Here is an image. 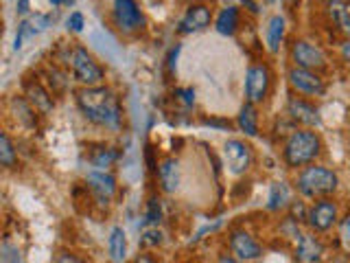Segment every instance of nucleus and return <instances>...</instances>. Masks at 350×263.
I'll list each match as a JSON object with an SVG mask.
<instances>
[{
	"label": "nucleus",
	"mask_w": 350,
	"mask_h": 263,
	"mask_svg": "<svg viewBox=\"0 0 350 263\" xmlns=\"http://www.w3.org/2000/svg\"><path fill=\"white\" fill-rule=\"evenodd\" d=\"M49 3H51L53 7H62V5H72L75 0H49Z\"/></svg>",
	"instance_id": "nucleus-38"
},
{
	"label": "nucleus",
	"mask_w": 350,
	"mask_h": 263,
	"mask_svg": "<svg viewBox=\"0 0 350 263\" xmlns=\"http://www.w3.org/2000/svg\"><path fill=\"white\" fill-rule=\"evenodd\" d=\"M237 125H239V129L243 132L245 136H250V138L258 136V112H256L254 103L245 101V105L241 108V112L237 116Z\"/></svg>",
	"instance_id": "nucleus-22"
},
{
	"label": "nucleus",
	"mask_w": 350,
	"mask_h": 263,
	"mask_svg": "<svg viewBox=\"0 0 350 263\" xmlns=\"http://www.w3.org/2000/svg\"><path fill=\"white\" fill-rule=\"evenodd\" d=\"M25 97L40 114H51L53 112L55 101H53L51 92L40 82H25Z\"/></svg>",
	"instance_id": "nucleus-17"
},
{
	"label": "nucleus",
	"mask_w": 350,
	"mask_h": 263,
	"mask_svg": "<svg viewBox=\"0 0 350 263\" xmlns=\"http://www.w3.org/2000/svg\"><path fill=\"white\" fill-rule=\"evenodd\" d=\"M289 55L293 66H300V68H309V71H322L328 64L324 49L320 44H313L309 40H293Z\"/></svg>",
	"instance_id": "nucleus-7"
},
{
	"label": "nucleus",
	"mask_w": 350,
	"mask_h": 263,
	"mask_svg": "<svg viewBox=\"0 0 350 263\" xmlns=\"http://www.w3.org/2000/svg\"><path fill=\"white\" fill-rule=\"evenodd\" d=\"M140 244H142V246H147V248H156V246H160V244H162V233H160L158 228L145 230V235H142Z\"/></svg>",
	"instance_id": "nucleus-29"
},
{
	"label": "nucleus",
	"mask_w": 350,
	"mask_h": 263,
	"mask_svg": "<svg viewBox=\"0 0 350 263\" xmlns=\"http://www.w3.org/2000/svg\"><path fill=\"white\" fill-rule=\"evenodd\" d=\"M322 138L315 129L302 127L289 134V138L282 145V160L291 169H302L313 164L322 156Z\"/></svg>",
	"instance_id": "nucleus-2"
},
{
	"label": "nucleus",
	"mask_w": 350,
	"mask_h": 263,
	"mask_svg": "<svg viewBox=\"0 0 350 263\" xmlns=\"http://www.w3.org/2000/svg\"><path fill=\"white\" fill-rule=\"evenodd\" d=\"M3 263H22L18 246H11L9 241L3 244Z\"/></svg>",
	"instance_id": "nucleus-30"
},
{
	"label": "nucleus",
	"mask_w": 350,
	"mask_h": 263,
	"mask_svg": "<svg viewBox=\"0 0 350 263\" xmlns=\"http://www.w3.org/2000/svg\"><path fill=\"white\" fill-rule=\"evenodd\" d=\"M342 58L350 64V38H346V40L342 42Z\"/></svg>",
	"instance_id": "nucleus-36"
},
{
	"label": "nucleus",
	"mask_w": 350,
	"mask_h": 263,
	"mask_svg": "<svg viewBox=\"0 0 350 263\" xmlns=\"http://www.w3.org/2000/svg\"><path fill=\"white\" fill-rule=\"evenodd\" d=\"M267 3H280V0H267Z\"/></svg>",
	"instance_id": "nucleus-43"
},
{
	"label": "nucleus",
	"mask_w": 350,
	"mask_h": 263,
	"mask_svg": "<svg viewBox=\"0 0 350 263\" xmlns=\"http://www.w3.org/2000/svg\"><path fill=\"white\" fill-rule=\"evenodd\" d=\"M160 219H162V202H160V197L151 195V197H149V202H147L145 222L156 226V224H160Z\"/></svg>",
	"instance_id": "nucleus-27"
},
{
	"label": "nucleus",
	"mask_w": 350,
	"mask_h": 263,
	"mask_svg": "<svg viewBox=\"0 0 350 263\" xmlns=\"http://www.w3.org/2000/svg\"><path fill=\"white\" fill-rule=\"evenodd\" d=\"M158 178L164 193H175L180 186V162L175 158H164L158 167Z\"/></svg>",
	"instance_id": "nucleus-19"
},
{
	"label": "nucleus",
	"mask_w": 350,
	"mask_h": 263,
	"mask_svg": "<svg viewBox=\"0 0 350 263\" xmlns=\"http://www.w3.org/2000/svg\"><path fill=\"white\" fill-rule=\"evenodd\" d=\"M31 9V0H16V11L18 16H27Z\"/></svg>",
	"instance_id": "nucleus-35"
},
{
	"label": "nucleus",
	"mask_w": 350,
	"mask_h": 263,
	"mask_svg": "<svg viewBox=\"0 0 350 263\" xmlns=\"http://www.w3.org/2000/svg\"><path fill=\"white\" fill-rule=\"evenodd\" d=\"M224 156H226V167L232 175H243L250 171L252 162H254V151L241 138H230L224 145Z\"/></svg>",
	"instance_id": "nucleus-9"
},
{
	"label": "nucleus",
	"mask_w": 350,
	"mask_h": 263,
	"mask_svg": "<svg viewBox=\"0 0 350 263\" xmlns=\"http://www.w3.org/2000/svg\"><path fill=\"white\" fill-rule=\"evenodd\" d=\"M328 18H331V22L342 36L350 38V7L348 5H331L328 7Z\"/></svg>",
	"instance_id": "nucleus-25"
},
{
	"label": "nucleus",
	"mask_w": 350,
	"mask_h": 263,
	"mask_svg": "<svg viewBox=\"0 0 350 263\" xmlns=\"http://www.w3.org/2000/svg\"><path fill=\"white\" fill-rule=\"evenodd\" d=\"M85 27V18L81 11H72V14L66 18V29H68L70 33H81Z\"/></svg>",
	"instance_id": "nucleus-28"
},
{
	"label": "nucleus",
	"mask_w": 350,
	"mask_h": 263,
	"mask_svg": "<svg viewBox=\"0 0 350 263\" xmlns=\"http://www.w3.org/2000/svg\"><path fill=\"white\" fill-rule=\"evenodd\" d=\"M241 25V9L237 5H226L215 18V29L221 36H234Z\"/></svg>",
	"instance_id": "nucleus-20"
},
{
	"label": "nucleus",
	"mask_w": 350,
	"mask_h": 263,
	"mask_svg": "<svg viewBox=\"0 0 350 263\" xmlns=\"http://www.w3.org/2000/svg\"><path fill=\"white\" fill-rule=\"evenodd\" d=\"M326 7H331V5H350V0H324Z\"/></svg>",
	"instance_id": "nucleus-39"
},
{
	"label": "nucleus",
	"mask_w": 350,
	"mask_h": 263,
	"mask_svg": "<svg viewBox=\"0 0 350 263\" xmlns=\"http://www.w3.org/2000/svg\"><path fill=\"white\" fill-rule=\"evenodd\" d=\"M324 255H326V248L322 244V239L317 237L313 230L311 233H300L295 237L293 259L298 263H322Z\"/></svg>",
	"instance_id": "nucleus-13"
},
{
	"label": "nucleus",
	"mask_w": 350,
	"mask_h": 263,
	"mask_svg": "<svg viewBox=\"0 0 350 263\" xmlns=\"http://www.w3.org/2000/svg\"><path fill=\"white\" fill-rule=\"evenodd\" d=\"M55 263H85V261L81 257L72 255V252H59L57 261H55Z\"/></svg>",
	"instance_id": "nucleus-33"
},
{
	"label": "nucleus",
	"mask_w": 350,
	"mask_h": 263,
	"mask_svg": "<svg viewBox=\"0 0 350 263\" xmlns=\"http://www.w3.org/2000/svg\"><path fill=\"white\" fill-rule=\"evenodd\" d=\"M295 186L302 197H309V200H320V197H331L337 186H339V178L333 169L324 167V164H309V167H302L298 171V180H295Z\"/></svg>",
	"instance_id": "nucleus-3"
},
{
	"label": "nucleus",
	"mask_w": 350,
	"mask_h": 263,
	"mask_svg": "<svg viewBox=\"0 0 350 263\" xmlns=\"http://www.w3.org/2000/svg\"><path fill=\"white\" fill-rule=\"evenodd\" d=\"M186 3H189V5H193V3H200V0H186Z\"/></svg>",
	"instance_id": "nucleus-42"
},
{
	"label": "nucleus",
	"mask_w": 350,
	"mask_h": 263,
	"mask_svg": "<svg viewBox=\"0 0 350 263\" xmlns=\"http://www.w3.org/2000/svg\"><path fill=\"white\" fill-rule=\"evenodd\" d=\"M175 95H178V99L184 105H193L195 103V90H193V88H178Z\"/></svg>",
	"instance_id": "nucleus-32"
},
{
	"label": "nucleus",
	"mask_w": 350,
	"mask_h": 263,
	"mask_svg": "<svg viewBox=\"0 0 350 263\" xmlns=\"http://www.w3.org/2000/svg\"><path fill=\"white\" fill-rule=\"evenodd\" d=\"M68 66L75 82H79L83 88L101 86L105 79V68L83 47H72L68 51Z\"/></svg>",
	"instance_id": "nucleus-4"
},
{
	"label": "nucleus",
	"mask_w": 350,
	"mask_h": 263,
	"mask_svg": "<svg viewBox=\"0 0 350 263\" xmlns=\"http://www.w3.org/2000/svg\"><path fill=\"white\" fill-rule=\"evenodd\" d=\"M271 86V71L267 64H254L245 73V101L247 103H262L269 95Z\"/></svg>",
	"instance_id": "nucleus-8"
},
{
	"label": "nucleus",
	"mask_w": 350,
	"mask_h": 263,
	"mask_svg": "<svg viewBox=\"0 0 350 263\" xmlns=\"http://www.w3.org/2000/svg\"><path fill=\"white\" fill-rule=\"evenodd\" d=\"M16 162H18L16 147H14V142H11L7 132H3V134H0V164L11 169V167H16Z\"/></svg>",
	"instance_id": "nucleus-26"
},
{
	"label": "nucleus",
	"mask_w": 350,
	"mask_h": 263,
	"mask_svg": "<svg viewBox=\"0 0 350 263\" xmlns=\"http://www.w3.org/2000/svg\"><path fill=\"white\" fill-rule=\"evenodd\" d=\"M149 5H158V3H162V0H147Z\"/></svg>",
	"instance_id": "nucleus-41"
},
{
	"label": "nucleus",
	"mask_w": 350,
	"mask_h": 263,
	"mask_svg": "<svg viewBox=\"0 0 350 263\" xmlns=\"http://www.w3.org/2000/svg\"><path fill=\"white\" fill-rule=\"evenodd\" d=\"M289 204H291V191L287 182H271L269 197H267V211H282V208Z\"/></svg>",
	"instance_id": "nucleus-24"
},
{
	"label": "nucleus",
	"mask_w": 350,
	"mask_h": 263,
	"mask_svg": "<svg viewBox=\"0 0 350 263\" xmlns=\"http://www.w3.org/2000/svg\"><path fill=\"white\" fill-rule=\"evenodd\" d=\"M339 241H342L344 248L350 252V213L339 222Z\"/></svg>",
	"instance_id": "nucleus-31"
},
{
	"label": "nucleus",
	"mask_w": 350,
	"mask_h": 263,
	"mask_svg": "<svg viewBox=\"0 0 350 263\" xmlns=\"http://www.w3.org/2000/svg\"><path fill=\"white\" fill-rule=\"evenodd\" d=\"M287 79L291 84V88L298 95L304 97H322L326 92V84L317 71H309V68H300V66H291L287 73Z\"/></svg>",
	"instance_id": "nucleus-10"
},
{
	"label": "nucleus",
	"mask_w": 350,
	"mask_h": 263,
	"mask_svg": "<svg viewBox=\"0 0 350 263\" xmlns=\"http://www.w3.org/2000/svg\"><path fill=\"white\" fill-rule=\"evenodd\" d=\"M136 263H156V261H153L149 255H140V257L136 259Z\"/></svg>",
	"instance_id": "nucleus-40"
},
{
	"label": "nucleus",
	"mask_w": 350,
	"mask_h": 263,
	"mask_svg": "<svg viewBox=\"0 0 350 263\" xmlns=\"http://www.w3.org/2000/svg\"><path fill=\"white\" fill-rule=\"evenodd\" d=\"M211 25H213V9L206 3H193L180 18L178 33L180 36H191V33L206 31Z\"/></svg>",
	"instance_id": "nucleus-11"
},
{
	"label": "nucleus",
	"mask_w": 350,
	"mask_h": 263,
	"mask_svg": "<svg viewBox=\"0 0 350 263\" xmlns=\"http://www.w3.org/2000/svg\"><path fill=\"white\" fill-rule=\"evenodd\" d=\"M112 25L123 36H136L145 31L147 16L140 9L138 0H114L112 5Z\"/></svg>",
	"instance_id": "nucleus-5"
},
{
	"label": "nucleus",
	"mask_w": 350,
	"mask_h": 263,
	"mask_svg": "<svg viewBox=\"0 0 350 263\" xmlns=\"http://www.w3.org/2000/svg\"><path fill=\"white\" fill-rule=\"evenodd\" d=\"M287 114L309 129H315L322 125V116H320V110L315 108V103L306 101L304 97H291L289 103H287Z\"/></svg>",
	"instance_id": "nucleus-15"
},
{
	"label": "nucleus",
	"mask_w": 350,
	"mask_h": 263,
	"mask_svg": "<svg viewBox=\"0 0 350 263\" xmlns=\"http://www.w3.org/2000/svg\"><path fill=\"white\" fill-rule=\"evenodd\" d=\"M339 222V206L333 197H320L309 206L306 224L313 233H328Z\"/></svg>",
	"instance_id": "nucleus-6"
},
{
	"label": "nucleus",
	"mask_w": 350,
	"mask_h": 263,
	"mask_svg": "<svg viewBox=\"0 0 350 263\" xmlns=\"http://www.w3.org/2000/svg\"><path fill=\"white\" fill-rule=\"evenodd\" d=\"M217 263H243V261H239L237 257H230V255H221Z\"/></svg>",
	"instance_id": "nucleus-37"
},
{
	"label": "nucleus",
	"mask_w": 350,
	"mask_h": 263,
	"mask_svg": "<svg viewBox=\"0 0 350 263\" xmlns=\"http://www.w3.org/2000/svg\"><path fill=\"white\" fill-rule=\"evenodd\" d=\"M118 158H120V149H116V147H105V145H101V147H96V149H92V153H90V164L94 169H98V171H107L112 164H116L118 162Z\"/></svg>",
	"instance_id": "nucleus-23"
},
{
	"label": "nucleus",
	"mask_w": 350,
	"mask_h": 263,
	"mask_svg": "<svg viewBox=\"0 0 350 263\" xmlns=\"http://www.w3.org/2000/svg\"><path fill=\"white\" fill-rule=\"evenodd\" d=\"M53 14H31L27 18L20 20L18 31H16V40H14V51H20L25 47V42L33 40L40 33H44L49 27H53Z\"/></svg>",
	"instance_id": "nucleus-12"
},
{
	"label": "nucleus",
	"mask_w": 350,
	"mask_h": 263,
	"mask_svg": "<svg viewBox=\"0 0 350 263\" xmlns=\"http://www.w3.org/2000/svg\"><path fill=\"white\" fill-rule=\"evenodd\" d=\"M178 55H180V44H175V47L169 51V58H167V68H169V73H175V60H178Z\"/></svg>",
	"instance_id": "nucleus-34"
},
{
	"label": "nucleus",
	"mask_w": 350,
	"mask_h": 263,
	"mask_svg": "<svg viewBox=\"0 0 350 263\" xmlns=\"http://www.w3.org/2000/svg\"><path fill=\"white\" fill-rule=\"evenodd\" d=\"M107 252L114 263H123L127 255V235L120 226H114L107 237Z\"/></svg>",
	"instance_id": "nucleus-21"
},
{
	"label": "nucleus",
	"mask_w": 350,
	"mask_h": 263,
	"mask_svg": "<svg viewBox=\"0 0 350 263\" xmlns=\"http://www.w3.org/2000/svg\"><path fill=\"white\" fill-rule=\"evenodd\" d=\"M77 105L90 123L105 129H120L123 125V108L116 92L107 86H92L77 90Z\"/></svg>",
	"instance_id": "nucleus-1"
},
{
	"label": "nucleus",
	"mask_w": 350,
	"mask_h": 263,
	"mask_svg": "<svg viewBox=\"0 0 350 263\" xmlns=\"http://www.w3.org/2000/svg\"><path fill=\"white\" fill-rule=\"evenodd\" d=\"M228 244H230V250H232V255L243 263L258 261L262 257V246L250 233H245V230H234V233L230 235Z\"/></svg>",
	"instance_id": "nucleus-14"
},
{
	"label": "nucleus",
	"mask_w": 350,
	"mask_h": 263,
	"mask_svg": "<svg viewBox=\"0 0 350 263\" xmlns=\"http://www.w3.org/2000/svg\"><path fill=\"white\" fill-rule=\"evenodd\" d=\"M284 33H287V20L282 14H273L267 20L265 27V42H267V51L269 53H278L282 42H284Z\"/></svg>",
	"instance_id": "nucleus-18"
},
{
	"label": "nucleus",
	"mask_w": 350,
	"mask_h": 263,
	"mask_svg": "<svg viewBox=\"0 0 350 263\" xmlns=\"http://www.w3.org/2000/svg\"><path fill=\"white\" fill-rule=\"evenodd\" d=\"M85 184L90 193L98 200V204H107L116 193V178L109 171H98V169L88 171Z\"/></svg>",
	"instance_id": "nucleus-16"
}]
</instances>
